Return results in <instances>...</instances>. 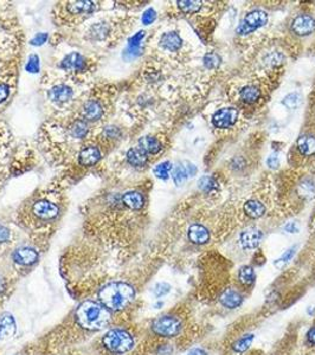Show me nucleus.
<instances>
[{
	"label": "nucleus",
	"mask_w": 315,
	"mask_h": 355,
	"mask_svg": "<svg viewBox=\"0 0 315 355\" xmlns=\"http://www.w3.org/2000/svg\"><path fill=\"white\" fill-rule=\"evenodd\" d=\"M238 120V110L236 108L228 107L217 110L212 116V124L215 127L227 129L234 126Z\"/></svg>",
	"instance_id": "39448f33"
},
{
	"label": "nucleus",
	"mask_w": 315,
	"mask_h": 355,
	"mask_svg": "<svg viewBox=\"0 0 315 355\" xmlns=\"http://www.w3.org/2000/svg\"><path fill=\"white\" fill-rule=\"evenodd\" d=\"M221 305L228 309L238 308L243 303V296L235 289H227L222 292L219 298Z\"/></svg>",
	"instance_id": "f8f14e48"
},
{
	"label": "nucleus",
	"mask_w": 315,
	"mask_h": 355,
	"mask_svg": "<svg viewBox=\"0 0 315 355\" xmlns=\"http://www.w3.org/2000/svg\"><path fill=\"white\" fill-rule=\"evenodd\" d=\"M252 31H254V30L250 29V27L246 25L244 22H243L242 24H239V26L237 27V32L239 33V35H248V33L252 32Z\"/></svg>",
	"instance_id": "c03bdc74"
},
{
	"label": "nucleus",
	"mask_w": 315,
	"mask_h": 355,
	"mask_svg": "<svg viewBox=\"0 0 315 355\" xmlns=\"http://www.w3.org/2000/svg\"><path fill=\"white\" fill-rule=\"evenodd\" d=\"M267 165H268L269 168L272 169H276L277 167L280 165L279 158H277L276 155H270L268 159H267Z\"/></svg>",
	"instance_id": "a19ab883"
},
{
	"label": "nucleus",
	"mask_w": 315,
	"mask_h": 355,
	"mask_svg": "<svg viewBox=\"0 0 315 355\" xmlns=\"http://www.w3.org/2000/svg\"><path fill=\"white\" fill-rule=\"evenodd\" d=\"M17 332V323L11 314L5 313L0 317V340H8L15 336Z\"/></svg>",
	"instance_id": "6e6552de"
},
{
	"label": "nucleus",
	"mask_w": 315,
	"mask_h": 355,
	"mask_svg": "<svg viewBox=\"0 0 315 355\" xmlns=\"http://www.w3.org/2000/svg\"><path fill=\"white\" fill-rule=\"evenodd\" d=\"M135 296V289L126 282L109 283L98 292L101 305L114 312L126 308L129 303L134 301Z\"/></svg>",
	"instance_id": "f03ea898"
},
{
	"label": "nucleus",
	"mask_w": 315,
	"mask_h": 355,
	"mask_svg": "<svg viewBox=\"0 0 315 355\" xmlns=\"http://www.w3.org/2000/svg\"><path fill=\"white\" fill-rule=\"evenodd\" d=\"M263 238V233L261 230L256 227L246 228L239 235V242H241L243 249L248 250V249H255L257 248L259 243H261Z\"/></svg>",
	"instance_id": "0eeeda50"
},
{
	"label": "nucleus",
	"mask_w": 315,
	"mask_h": 355,
	"mask_svg": "<svg viewBox=\"0 0 315 355\" xmlns=\"http://www.w3.org/2000/svg\"><path fill=\"white\" fill-rule=\"evenodd\" d=\"M181 329V321L173 315L159 316L152 322V332L160 337H174Z\"/></svg>",
	"instance_id": "20e7f679"
},
{
	"label": "nucleus",
	"mask_w": 315,
	"mask_h": 355,
	"mask_svg": "<svg viewBox=\"0 0 315 355\" xmlns=\"http://www.w3.org/2000/svg\"><path fill=\"white\" fill-rule=\"evenodd\" d=\"M221 64V57L215 52H208L204 56V66L208 69H216Z\"/></svg>",
	"instance_id": "f704fd0d"
},
{
	"label": "nucleus",
	"mask_w": 315,
	"mask_h": 355,
	"mask_svg": "<svg viewBox=\"0 0 315 355\" xmlns=\"http://www.w3.org/2000/svg\"><path fill=\"white\" fill-rule=\"evenodd\" d=\"M252 341H254V335H252V334H246V335L242 336L241 339H238L232 344V349L237 354L244 353V351L248 350L250 346H251Z\"/></svg>",
	"instance_id": "cd10ccee"
},
{
	"label": "nucleus",
	"mask_w": 315,
	"mask_h": 355,
	"mask_svg": "<svg viewBox=\"0 0 315 355\" xmlns=\"http://www.w3.org/2000/svg\"><path fill=\"white\" fill-rule=\"evenodd\" d=\"M122 201L126 206L129 207L131 210H140L142 209L143 204H145V199H143L142 194L136 192V191H131L123 194Z\"/></svg>",
	"instance_id": "6ab92c4d"
},
{
	"label": "nucleus",
	"mask_w": 315,
	"mask_h": 355,
	"mask_svg": "<svg viewBox=\"0 0 315 355\" xmlns=\"http://www.w3.org/2000/svg\"><path fill=\"white\" fill-rule=\"evenodd\" d=\"M75 319L82 328L87 330H101L111 321V313L101 303L84 301L77 307Z\"/></svg>",
	"instance_id": "f257e3e1"
},
{
	"label": "nucleus",
	"mask_w": 315,
	"mask_h": 355,
	"mask_svg": "<svg viewBox=\"0 0 315 355\" xmlns=\"http://www.w3.org/2000/svg\"><path fill=\"white\" fill-rule=\"evenodd\" d=\"M9 93H10L9 85H6L4 83L0 84V103H2V102H4L6 98H8Z\"/></svg>",
	"instance_id": "79ce46f5"
},
{
	"label": "nucleus",
	"mask_w": 315,
	"mask_h": 355,
	"mask_svg": "<svg viewBox=\"0 0 315 355\" xmlns=\"http://www.w3.org/2000/svg\"><path fill=\"white\" fill-rule=\"evenodd\" d=\"M143 38H145V32L143 31H139L138 33H135V35L133 36L128 42L129 50H131L132 52H139L140 45H141V42Z\"/></svg>",
	"instance_id": "c9c22d12"
},
{
	"label": "nucleus",
	"mask_w": 315,
	"mask_h": 355,
	"mask_svg": "<svg viewBox=\"0 0 315 355\" xmlns=\"http://www.w3.org/2000/svg\"><path fill=\"white\" fill-rule=\"evenodd\" d=\"M188 240H190L192 243L201 245V244H206L208 241H210V232L205 226L200 224H193L191 225L190 228H188Z\"/></svg>",
	"instance_id": "9b49d317"
},
{
	"label": "nucleus",
	"mask_w": 315,
	"mask_h": 355,
	"mask_svg": "<svg viewBox=\"0 0 315 355\" xmlns=\"http://www.w3.org/2000/svg\"><path fill=\"white\" fill-rule=\"evenodd\" d=\"M188 178L186 168H185L184 165H177L173 169V180L176 183V185H181L185 180Z\"/></svg>",
	"instance_id": "473e14b6"
},
{
	"label": "nucleus",
	"mask_w": 315,
	"mask_h": 355,
	"mask_svg": "<svg viewBox=\"0 0 315 355\" xmlns=\"http://www.w3.org/2000/svg\"><path fill=\"white\" fill-rule=\"evenodd\" d=\"M38 254L32 248H19L13 252V261L22 265H31L37 262Z\"/></svg>",
	"instance_id": "9d476101"
},
{
	"label": "nucleus",
	"mask_w": 315,
	"mask_h": 355,
	"mask_svg": "<svg viewBox=\"0 0 315 355\" xmlns=\"http://www.w3.org/2000/svg\"><path fill=\"white\" fill-rule=\"evenodd\" d=\"M198 187L206 193H215L218 191L219 185L215 178H212L210 175H204L201 176L199 182H198Z\"/></svg>",
	"instance_id": "a878e982"
},
{
	"label": "nucleus",
	"mask_w": 315,
	"mask_h": 355,
	"mask_svg": "<svg viewBox=\"0 0 315 355\" xmlns=\"http://www.w3.org/2000/svg\"><path fill=\"white\" fill-rule=\"evenodd\" d=\"M85 66L84 58L80 53L73 52L62 61L61 67L67 70H82Z\"/></svg>",
	"instance_id": "f3484780"
},
{
	"label": "nucleus",
	"mask_w": 315,
	"mask_h": 355,
	"mask_svg": "<svg viewBox=\"0 0 315 355\" xmlns=\"http://www.w3.org/2000/svg\"><path fill=\"white\" fill-rule=\"evenodd\" d=\"M103 114L102 105L96 101H89L84 104L83 115L88 120H98Z\"/></svg>",
	"instance_id": "4be33fe9"
},
{
	"label": "nucleus",
	"mask_w": 315,
	"mask_h": 355,
	"mask_svg": "<svg viewBox=\"0 0 315 355\" xmlns=\"http://www.w3.org/2000/svg\"><path fill=\"white\" fill-rule=\"evenodd\" d=\"M297 149L304 156H310L315 154V136L302 135L297 140Z\"/></svg>",
	"instance_id": "a211bd4d"
},
{
	"label": "nucleus",
	"mask_w": 315,
	"mask_h": 355,
	"mask_svg": "<svg viewBox=\"0 0 315 355\" xmlns=\"http://www.w3.org/2000/svg\"><path fill=\"white\" fill-rule=\"evenodd\" d=\"M307 341L310 344H313V346H315V327H311V328L308 330Z\"/></svg>",
	"instance_id": "de8ad7c7"
},
{
	"label": "nucleus",
	"mask_w": 315,
	"mask_h": 355,
	"mask_svg": "<svg viewBox=\"0 0 315 355\" xmlns=\"http://www.w3.org/2000/svg\"><path fill=\"white\" fill-rule=\"evenodd\" d=\"M26 70L29 71V73L35 74L37 71L39 70V58L38 56H36V54H32L29 58V62L26 64Z\"/></svg>",
	"instance_id": "4c0bfd02"
},
{
	"label": "nucleus",
	"mask_w": 315,
	"mask_h": 355,
	"mask_svg": "<svg viewBox=\"0 0 315 355\" xmlns=\"http://www.w3.org/2000/svg\"><path fill=\"white\" fill-rule=\"evenodd\" d=\"M295 252H296V247H292V248H289L288 250L285 251V254H283L282 256L279 259H276L275 263H274V265L276 266V268H279V269H282L283 266H285L287 263H288L290 259H292L294 257V255H295Z\"/></svg>",
	"instance_id": "2f4dec72"
},
{
	"label": "nucleus",
	"mask_w": 315,
	"mask_h": 355,
	"mask_svg": "<svg viewBox=\"0 0 315 355\" xmlns=\"http://www.w3.org/2000/svg\"><path fill=\"white\" fill-rule=\"evenodd\" d=\"M134 336L123 328H114L108 330L102 337V346L109 353L115 355H122L128 353L134 347Z\"/></svg>",
	"instance_id": "7ed1b4c3"
},
{
	"label": "nucleus",
	"mask_w": 315,
	"mask_h": 355,
	"mask_svg": "<svg viewBox=\"0 0 315 355\" xmlns=\"http://www.w3.org/2000/svg\"><path fill=\"white\" fill-rule=\"evenodd\" d=\"M292 30L297 36H308L315 31V19L309 15L297 16L292 23Z\"/></svg>",
	"instance_id": "423d86ee"
},
{
	"label": "nucleus",
	"mask_w": 315,
	"mask_h": 355,
	"mask_svg": "<svg viewBox=\"0 0 315 355\" xmlns=\"http://www.w3.org/2000/svg\"><path fill=\"white\" fill-rule=\"evenodd\" d=\"M71 13H88L95 10V3L92 2H75L68 5Z\"/></svg>",
	"instance_id": "bb28decb"
},
{
	"label": "nucleus",
	"mask_w": 315,
	"mask_h": 355,
	"mask_svg": "<svg viewBox=\"0 0 315 355\" xmlns=\"http://www.w3.org/2000/svg\"><path fill=\"white\" fill-rule=\"evenodd\" d=\"M46 39H47L46 33H39V35H37L35 38L31 40V44H32V45H42V44L46 42Z\"/></svg>",
	"instance_id": "ea45409f"
},
{
	"label": "nucleus",
	"mask_w": 315,
	"mask_h": 355,
	"mask_svg": "<svg viewBox=\"0 0 315 355\" xmlns=\"http://www.w3.org/2000/svg\"><path fill=\"white\" fill-rule=\"evenodd\" d=\"M267 22H268V15L263 10H254L249 12L244 18V23L254 31L258 27L266 25Z\"/></svg>",
	"instance_id": "ddd939ff"
},
{
	"label": "nucleus",
	"mask_w": 315,
	"mask_h": 355,
	"mask_svg": "<svg viewBox=\"0 0 315 355\" xmlns=\"http://www.w3.org/2000/svg\"><path fill=\"white\" fill-rule=\"evenodd\" d=\"M87 132H88V126L84 121L82 120L76 121L73 125V127H71V134H73L75 138H78V139L84 138V136L87 135Z\"/></svg>",
	"instance_id": "7c9ffc66"
},
{
	"label": "nucleus",
	"mask_w": 315,
	"mask_h": 355,
	"mask_svg": "<svg viewBox=\"0 0 315 355\" xmlns=\"http://www.w3.org/2000/svg\"><path fill=\"white\" fill-rule=\"evenodd\" d=\"M80 163L83 166L95 165L101 159V152L97 147L89 146L87 148L82 149L80 153Z\"/></svg>",
	"instance_id": "4468645a"
},
{
	"label": "nucleus",
	"mask_w": 315,
	"mask_h": 355,
	"mask_svg": "<svg viewBox=\"0 0 315 355\" xmlns=\"http://www.w3.org/2000/svg\"><path fill=\"white\" fill-rule=\"evenodd\" d=\"M171 169H172V165H171V162L165 161V162L159 163V165H158L155 168H154V174H155V175L159 178V179L166 180L170 175Z\"/></svg>",
	"instance_id": "c756f323"
},
{
	"label": "nucleus",
	"mask_w": 315,
	"mask_h": 355,
	"mask_svg": "<svg viewBox=\"0 0 315 355\" xmlns=\"http://www.w3.org/2000/svg\"><path fill=\"white\" fill-rule=\"evenodd\" d=\"M241 98L243 102L248 104L256 103L261 97V93H259L258 88L254 87V85H248V87H244L241 90Z\"/></svg>",
	"instance_id": "b1692460"
},
{
	"label": "nucleus",
	"mask_w": 315,
	"mask_h": 355,
	"mask_svg": "<svg viewBox=\"0 0 315 355\" xmlns=\"http://www.w3.org/2000/svg\"><path fill=\"white\" fill-rule=\"evenodd\" d=\"M301 102H302V98H301L300 94L293 93V94L287 95L285 100L282 101V103L283 105H286V107L289 109H296L301 104Z\"/></svg>",
	"instance_id": "72a5a7b5"
},
{
	"label": "nucleus",
	"mask_w": 315,
	"mask_h": 355,
	"mask_svg": "<svg viewBox=\"0 0 315 355\" xmlns=\"http://www.w3.org/2000/svg\"><path fill=\"white\" fill-rule=\"evenodd\" d=\"M283 228H285V231L289 232V233H297V232H299V230H300L299 225H297L296 223H294V221H290V223L286 224Z\"/></svg>",
	"instance_id": "37998d69"
},
{
	"label": "nucleus",
	"mask_w": 315,
	"mask_h": 355,
	"mask_svg": "<svg viewBox=\"0 0 315 355\" xmlns=\"http://www.w3.org/2000/svg\"><path fill=\"white\" fill-rule=\"evenodd\" d=\"M238 279L243 285H246V286L252 285L256 281L255 270L249 265L242 266L238 271Z\"/></svg>",
	"instance_id": "393cba45"
},
{
	"label": "nucleus",
	"mask_w": 315,
	"mask_h": 355,
	"mask_svg": "<svg viewBox=\"0 0 315 355\" xmlns=\"http://www.w3.org/2000/svg\"><path fill=\"white\" fill-rule=\"evenodd\" d=\"M178 6L183 12L196 13L201 9L203 3L199 2V0H180V2H178Z\"/></svg>",
	"instance_id": "c85d7f7f"
},
{
	"label": "nucleus",
	"mask_w": 315,
	"mask_h": 355,
	"mask_svg": "<svg viewBox=\"0 0 315 355\" xmlns=\"http://www.w3.org/2000/svg\"><path fill=\"white\" fill-rule=\"evenodd\" d=\"M160 45L165 50L174 52V51L179 50L183 45V39L180 38V36L177 32H166L160 38Z\"/></svg>",
	"instance_id": "2eb2a0df"
},
{
	"label": "nucleus",
	"mask_w": 315,
	"mask_h": 355,
	"mask_svg": "<svg viewBox=\"0 0 315 355\" xmlns=\"http://www.w3.org/2000/svg\"><path fill=\"white\" fill-rule=\"evenodd\" d=\"M139 148L148 154H156L162 151V143L152 136H143L139 141Z\"/></svg>",
	"instance_id": "aec40b11"
},
{
	"label": "nucleus",
	"mask_w": 315,
	"mask_h": 355,
	"mask_svg": "<svg viewBox=\"0 0 315 355\" xmlns=\"http://www.w3.org/2000/svg\"><path fill=\"white\" fill-rule=\"evenodd\" d=\"M171 291V285L167 284L165 282L158 283V284L154 286V295L156 298H163V296L167 295Z\"/></svg>",
	"instance_id": "e433bc0d"
},
{
	"label": "nucleus",
	"mask_w": 315,
	"mask_h": 355,
	"mask_svg": "<svg viewBox=\"0 0 315 355\" xmlns=\"http://www.w3.org/2000/svg\"><path fill=\"white\" fill-rule=\"evenodd\" d=\"M9 238H10V231L6 227L0 225V243H4V242L9 241Z\"/></svg>",
	"instance_id": "a18cd8bd"
},
{
	"label": "nucleus",
	"mask_w": 315,
	"mask_h": 355,
	"mask_svg": "<svg viewBox=\"0 0 315 355\" xmlns=\"http://www.w3.org/2000/svg\"><path fill=\"white\" fill-rule=\"evenodd\" d=\"M127 160L132 166L142 167L147 163V154L140 148H132L127 153Z\"/></svg>",
	"instance_id": "5701e85b"
},
{
	"label": "nucleus",
	"mask_w": 315,
	"mask_h": 355,
	"mask_svg": "<svg viewBox=\"0 0 315 355\" xmlns=\"http://www.w3.org/2000/svg\"><path fill=\"white\" fill-rule=\"evenodd\" d=\"M187 355H208V354L204 349H201V348H193V349L188 351Z\"/></svg>",
	"instance_id": "09e8293b"
},
{
	"label": "nucleus",
	"mask_w": 315,
	"mask_h": 355,
	"mask_svg": "<svg viewBox=\"0 0 315 355\" xmlns=\"http://www.w3.org/2000/svg\"><path fill=\"white\" fill-rule=\"evenodd\" d=\"M50 98L54 102H66L73 96V91L67 85H57L50 90Z\"/></svg>",
	"instance_id": "412c9836"
},
{
	"label": "nucleus",
	"mask_w": 315,
	"mask_h": 355,
	"mask_svg": "<svg viewBox=\"0 0 315 355\" xmlns=\"http://www.w3.org/2000/svg\"><path fill=\"white\" fill-rule=\"evenodd\" d=\"M185 168H186V172H187V175L188 176H194L197 174V167L193 165V163H190V162H186L185 163Z\"/></svg>",
	"instance_id": "49530a36"
},
{
	"label": "nucleus",
	"mask_w": 315,
	"mask_h": 355,
	"mask_svg": "<svg viewBox=\"0 0 315 355\" xmlns=\"http://www.w3.org/2000/svg\"><path fill=\"white\" fill-rule=\"evenodd\" d=\"M244 212L246 213V216L252 218V219H258L265 216L266 213V207L261 201L258 200H248L244 204Z\"/></svg>",
	"instance_id": "dca6fc26"
},
{
	"label": "nucleus",
	"mask_w": 315,
	"mask_h": 355,
	"mask_svg": "<svg viewBox=\"0 0 315 355\" xmlns=\"http://www.w3.org/2000/svg\"><path fill=\"white\" fill-rule=\"evenodd\" d=\"M33 213L42 219H54L58 214V209L50 201L40 200L33 206Z\"/></svg>",
	"instance_id": "1a4fd4ad"
},
{
	"label": "nucleus",
	"mask_w": 315,
	"mask_h": 355,
	"mask_svg": "<svg viewBox=\"0 0 315 355\" xmlns=\"http://www.w3.org/2000/svg\"><path fill=\"white\" fill-rule=\"evenodd\" d=\"M6 290V283L5 279L0 276V293H3Z\"/></svg>",
	"instance_id": "8fccbe9b"
},
{
	"label": "nucleus",
	"mask_w": 315,
	"mask_h": 355,
	"mask_svg": "<svg viewBox=\"0 0 315 355\" xmlns=\"http://www.w3.org/2000/svg\"><path fill=\"white\" fill-rule=\"evenodd\" d=\"M155 18H156V12L154 11L153 9H148L143 12L142 23L145 24V25H149V24H152L154 20H155Z\"/></svg>",
	"instance_id": "58836bf2"
}]
</instances>
